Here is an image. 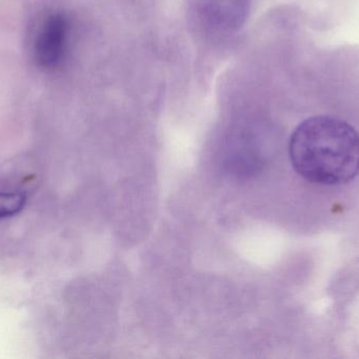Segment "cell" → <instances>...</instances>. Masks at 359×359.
Masks as SVG:
<instances>
[{"instance_id":"cell-4","label":"cell","mask_w":359,"mask_h":359,"mask_svg":"<svg viewBox=\"0 0 359 359\" xmlns=\"http://www.w3.org/2000/svg\"><path fill=\"white\" fill-rule=\"evenodd\" d=\"M25 196L19 192H0V218L13 216L22 210Z\"/></svg>"},{"instance_id":"cell-3","label":"cell","mask_w":359,"mask_h":359,"mask_svg":"<svg viewBox=\"0 0 359 359\" xmlns=\"http://www.w3.org/2000/svg\"><path fill=\"white\" fill-rule=\"evenodd\" d=\"M251 0H194L202 18L223 31L238 29L245 20Z\"/></svg>"},{"instance_id":"cell-2","label":"cell","mask_w":359,"mask_h":359,"mask_svg":"<svg viewBox=\"0 0 359 359\" xmlns=\"http://www.w3.org/2000/svg\"><path fill=\"white\" fill-rule=\"evenodd\" d=\"M67 39V22L61 14L46 18L36 38V63L43 69L56 67L65 54Z\"/></svg>"},{"instance_id":"cell-1","label":"cell","mask_w":359,"mask_h":359,"mask_svg":"<svg viewBox=\"0 0 359 359\" xmlns=\"http://www.w3.org/2000/svg\"><path fill=\"white\" fill-rule=\"evenodd\" d=\"M289 154L293 168L306 181L347 183L359 173V134L339 118L314 116L295 129Z\"/></svg>"}]
</instances>
